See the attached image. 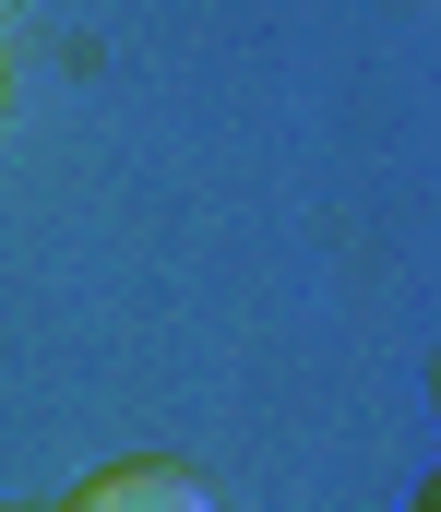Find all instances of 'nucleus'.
Segmentation results:
<instances>
[{"mask_svg":"<svg viewBox=\"0 0 441 512\" xmlns=\"http://www.w3.org/2000/svg\"><path fill=\"white\" fill-rule=\"evenodd\" d=\"M60 512H215V489L191 465H167V453H132V465H96Z\"/></svg>","mask_w":441,"mask_h":512,"instance_id":"nucleus-1","label":"nucleus"}]
</instances>
